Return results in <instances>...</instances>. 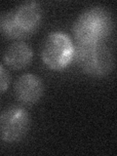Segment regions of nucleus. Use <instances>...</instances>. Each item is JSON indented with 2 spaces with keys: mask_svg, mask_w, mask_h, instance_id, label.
Returning <instances> with one entry per match:
<instances>
[{
  "mask_svg": "<svg viewBox=\"0 0 117 156\" xmlns=\"http://www.w3.org/2000/svg\"><path fill=\"white\" fill-rule=\"evenodd\" d=\"M113 29V19L101 6L84 10L73 23V35L78 43L102 42Z\"/></svg>",
  "mask_w": 117,
  "mask_h": 156,
  "instance_id": "nucleus-1",
  "label": "nucleus"
},
{
  "mask_svg": "<svg viewBox=\"0 0 117 156\" xmlns=\"http://www.w3.org/2000/svg\"><path fill=\"white\" fill-rule=\"evenodd\" d=\"M73 60L85 74L92 77L108 75L114 66L112 53L102 42H77L74 46Z\"/></svg>",
  "mask_w": 117,
  "mask_h": 156,
  "instance_id": "nucleus-2",
  "label": "nucleus"
},
{
  "mask_svg": "<svg viewBox=\"0 0 117 156\" xmlns=\"http://www.w3.org/2000/svg\"><path fill=\"white\" fill-rule=\"evenodd\" d=\"M41 58L53 70L66 68L74 58V45L62 32H52L45 38L41 49Z\"/></svg>",
  "mask_w": 117,
  "mask_h": 156,
  "instance_id": "nucleus-3",
  "label": "nucleus"
},
{
  "mask_svg": "<svg viewBox=\"0 0 117 156\" xmlns=\"http://www.w3.org/2000/svg\"><path fill=\"white\" fill-rule=\"evenodd\" d=\"M28 112L22 106L12 105L5 108L0 116V135L5 143L21 140L29 129Z\"/></svg>",
  "mask_w": 117,
  "mask_h": 156,
  "instance_id": "nucleus-4",
  "label": "nucleus"
},
{
  "mask_svg": "<svg viewBox=\"0 0 117 156\" xmlns=\"http://www.w3.org/2000/svg\"><path fill=\"white\" fill-rule=\"evenodd\" d=\"M15 96L22 104L31 105L41 99L43 95V83L38 76L27 73L15 83Z\"/></svg>",
  "mask_w": 117,
  "mask_h": 156,
  "instance_id": "nucleus-5",
  "label": "nucleus"
},
{
  "mask_svg": "<svg viewBox=\"0 0 117 156\" xmlns=\"http://www.w3.org/2000/svg\"><path fill=\"white\" fill-rule=\"evenodd\" d=\"M15 16L22 28L31 34L40 26L42 21V10L37 2L27 1L21 4L16 9Z\"/></svg>",
  "mask_w": 117,
  "mask_h": 156,
  "instance_id": "nucleus-6",
  "label": "nucleus"
},
{
  "mask_svg": "<svg viewBox=\"0 0 117 156\" xmlns=\"http://www.w3.org/2000/svg\"><path fill=\"white\" fill-rule=\"evenodd\" d=\"M32 49L27 43L18 41L11 44L4 52L3 62L12 69H23L32 60Z\"/></svg>",
  "mask_w": 117,
  "mask_h": 156,
  "instance_id": "nucleus-7",
  "label": "nucleus"
},
{
  "mask_svg": "<svg viewBox=\"0 0 117 156\" xmlns=\"http://www.w3.org/2000/svg\"><path fill=\"white\" fill-rule=\"evenodd\" d=\"M0 29L2 34L9 39H21L29 35L17 22L15 12H6L0 18Z\"/></svg>",
  "mask_w": 117,
  "mask_h": 156,
  "instance_id": "nucleus-8",
  "label": "nucleus"
},
{
  "mask_svg": "<svg viewBox=\"0 0 117 156\" xmlns=\"http://www.w3.org/2000/svg\"><path fill=\"white\" fill-rule=\"evenodd\" d=\"M10 83V75L6 71L3 65L0 66V92L3 93L8 88Z\"/></svg>",
  "mask_w": 117,
  "mask_h": 156,
  "instance_id": "nucleus-9",
  "label": "nucleus"
}]
</instances>
